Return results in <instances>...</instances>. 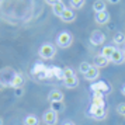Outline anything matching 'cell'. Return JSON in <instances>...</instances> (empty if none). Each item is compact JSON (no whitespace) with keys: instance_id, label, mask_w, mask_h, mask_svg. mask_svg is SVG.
I'll use <instances>...</instances> for the list:
<instances>
[{"instance_id":"cell-1","label":"cell","mask_w":125,"mask_h":125,"mask_svg":"<svg viewBox=\"0 0 125 125\" xmlns=\"http://www.w3.org/2000/svg\"><path fill=\"white\" fill-rule=\"evenodd\" d=\"M38 55H40L41 59H44V61H51L53 59V56L56 55V46L51 44V42H45V44H42L40 46V49H38Z\"/></svg>"},{"instance_id":"cell-2","label":"cell","mask_w":125,"mask_h":125,"mask_svg":"<svg viewBox=\"0 0 125 125\" xmlns=\"http://www.w3.org/2000/svg\"><path fill=\"white\" fill-rule=\"evenodd\" d=\"M16 70L13 68H3L0 70V84L4 86V87H11V83H13V79L16 76Z\"/></svg>"},{"instance_id":"cell-3","label":"cell","mask_w":125,"mask_h":125,"mask_svg":"<svg viewBox=\"0 0 125 125\" xmlns=\"http://www.w3.org/2000/svg\"><path fill=\"white\" fill-rule=\"evenodd\" d=\"M72 42H73V35L70 34L69 31H62V32H59L56 37V45L59 48H69V46L72 45Z\"/></svg>"},{"instance_id":"cell-4","label":"cell","mask_w":125,"mask_h":125,"mask_svg":"<svg viewBox=\"0 0 125 125\" xmlns=\"http://www.w3.org/2000/svg\"><path fill=\"white\" fill-rule=\"evenodd\" d=\"M105 42V34L101 32L100 30H96V31H93L90 35V44L94 46H100L101 44Z\"/></svg>"},{"instance_id":"cell-5","label":"cell","mask_w":125,"mask_h":125,"mask_svg":"<svg viewBox=\"0 0 125 125\" xmlns=\"http://www.w3.org/2000/svg\"><path fill=\"white\" fill-rule=\"evenodd\" d=\"M42 122L45 125H56L58 122V113L52 111V110H48L42 114Z\"/></svg>"},{"instance_id":"cell-6","label":"cell","mask_w":125,"mask_h":125,"mask_svg":"<svg viewBox=\"0 0 125 125\" xmlns=\"http://www.w3.org/2000/svg\"><path fill=\"white\" fill-rule=\"evenodd\" d=\"M90 117H93L94 119H104L105 118V108L104 107H98V105H93L91 104V107H90Z\"/></svg>"},{"instance_id":"cell-7","label":"cell","mask_w":125,"mask_h":125,"mask_svg":"<svg viewBox=\"0 0 125 125\" xmlns=\"http://www.w3.org/2000/svg\"><path fill=\"white\" fill-rule=\"evenodd\" d=\"M90 89L93 90V93H96V91H100V93H108L110 91V86L107 84V82H97V83H93L90 86Z\"/></svg>"},{"instance_id":"cell-8","label":"cell","mask_w":125,"mask_h":125,"mask_svg":"<svg viewBox=\"0 0 125 125\" xmlns=\"http://www.w3.org/2000/svg\"><path fill=\"white\" fill-rule=\"evenodd\" d=\"M63 98H65V94H63L61 90H58V89L51 90V91H49V94H48V101H49V103L63 101Z\"/></svg>"},{"instance_id":"cell-9","label":"cell","mask_w":125,"mask_h":125,"mask_svg":"<svg viewBox=\"0 0 125 125\" xmlns=\"http://www.w3.org/2000/svg\"><path fill=\"white\" fill-rule=\"evenodd\" d=\"M61 20H62L63 23H72V21H74L76 20V14H74L73 9H65V11H63V14L61 16Z\"/></svg>"},{"instance_id":"cell-10","label":"cell","mask_w":125,"mask_h":125,"mask_svg":"<svg viewBox=\"0 0 125 125\" xmlns=\"http://www.w3.org/2000/svg\"><path fill=\"white\" fill-rule=\"evenodd\" d=\"M94 20H96L97 24H100V25H104V24H107L110 21V14L108 11H101V13H96V16H94Z\"/></svg>"},{"instance_id":"cell-11","label":"cell","mask_w":125,"mask_h":125,"mask_svg":"<svg viewBox=\"0 0 125 125\" xmlns=\"http://www.w3.org/2000/svg\"><path fill=\"white\" fill-rule=\"evenodd\" d=\"M98 76H100V69L97 68V66H94V65H91L90 70L84 74V79L89 80V82H93V80H96Z\"/></svg>"},{"instance_id":"cell-12","label":"cell","mask_w":125,"mask_h":125,"mask_svg":"<svg viewBox=\"0 0 125 125\" xmlns=\"http://www.w3.org/2000/svg\"><path fill=\"white\" fill-rule=\"evenodd\" d=\"M124 61H125L124 52L119 51V49H115V52L113 53V56H111V59H110V62H113L114 65H121Z\"/></svg>"},{"instance_id":"cell-13","label":"cell","mask_w":125,"mask_h":125,"mask_svg":"<svg viewBox=\"0 0 125 125\" xmlns=\"http://www.w3.org/2000/svg\"><path fill=\"white\" fill-rule=\"evenodd\" d=\"M24 83H25V77H24V74L20 73V72H17L16 76H14V79H13L11 87H14V89H17V87H24Z\"/></svg>"},{"instance_id":"cell-14","label":"cell","mask_w":125,"mask_h":125,"mask_svg":"<svg viewBox=\"0 0 125 125\" xmlns=\"http://www.w3.org/2000/svg\"><path fill=\"white\" fill-rule=\"evenodd\" d=\"M108 63H110V59L104 58L101 53H100V55H96V58H94V66H97L98 69L108 66Z\"/></svg>"},{"instance_id":"cell-15","label":"cell","mask_w":125,"mask_h":125,"mask_svg":"<svg viewBox=\"0 0 125 125\" xmlns=\"http://www.w3.org/2000/svg\"><path fill=\"white\" fill-rule=\"evenodd\" d=\"M65 9H66V6L63 4V1L61 0V1H58L56 4L52 6V13H53V16H56V17L61 18V16H62L63 11H65Z\"/></svg>"},{"instance_id":"cell-16","label":"cell","mask_w":125,"mask_h":125,"mask_svg":"<svg viewBox=\"0 0 125 125\" xmlns=\"http://www.w3.org/2000/svg\"><path fill=\"white\" fill-rule=\"evenodd\" d=\"M23 124L24 125H40V118L37 115H34V114H28V115H25Z\"/></svg>"},{"instance_id":"cell-17","label":"cell","mask_w":125,"mask_h":125,"mask_svg":"<svg viewBox=\"0 0 125 125\" xmlns=\"http://www.w3.org/2000/svg\"><path fill=\"white\" fill-rule=\"evenodd\" d=\"M63 84L66 86L68 89H74V87L79 86V79H77L76 74H74V76H72V77H68V79L63 80Z\"/></svg>"},{"instance_id":"cell-18","label":"cell","mask_w":125,"mask_h":125,"mask_svg":"<svg viewBox=\"0 0 125 125\" xmlns=\"http://www.w3.org/2000/svg\"><path fill=\"white\" fill-rule=\"evenodd\" d=\"M115 49L117 48H114L113 45H105L101 49V55L104 58H107V59H111V56H113V53L115 52Z\"/></svg>"},{"instance_id":"cell-19","label":"cell","mask_w":125,"mask_h":125,"mask_svg":"<svg viewBox=\"0 0 125 125\" xmlns=\"http://www.w3.org/2000/svg\"><path fill=\"white\" fill-rule=\"evenodd\" d=\"M105 1L104 0H96L94 4H93V10L96 13H101V11H105Z\"/></svg>"},{"instance_id":"cell-20","label":"cell","mask_w":125,"mask_h":125,"mask_svg":"<svg viewBox=\"0 0 125 125\" xmlns=\"http://www.w3.org/2000/svg\"><path fill=\"white\" fill-rule=\"evenodd\" d=\"M113 41L115 45H122L125 42V34L124 32H121V31H118V32H115L113 37Z\"/></svg>"},{"instance_id":"cell-21","label":"cell","mask_w":125,"mask_h":125,"mask_svg":"<svg viewBox=\"0 0 125 125\" xmlns=\"http://www.w3.org/2000/svg\"><path fill=\"white\" fill-rule=\"evenodd\" d=\"M45 69H46V66H45L42 62H37V63L34 65L32 70H31V73L34 74V76H37V74H40V73H42V72H45Z\"/></svg>"},{"instance_id":"cell-22","label":"cell","mask_w":125,"mask_h":125,"mask_svg":"<svg viewBox=\"0 0 125 125\" xmlns=\"http://www.w3.org/2000/svg\"><path fill=\"white\" fill-rule=\"evenodd\" d=\"M51 110L52 111H55V113H62L63 110H65V104L63 101H56V103H51Z\"/></svg>"},{"instance_id":"cell-23","label":"cell","mask_w":125,"mask_h":125,"mask_svg":"<svg viewBox=\"0 0 125 125\" xmlns=\"http://www.w3.org/2000/svg\"><path fill=\"white\" fill-rule=\"evenodd\" d=\"M51 70H52L53 77H58V79L63 80V69L62 68H59V66H51Z\"/></svg>"},{"instance_id":"cell-24","label":"cell","mask_w":125,"mask_h":125,"mask_svg":"<svg viewBox=\"0 0 125 125\" xmlns=\"http://www.w3.org/2000/svg\"><path fill=\"white\" fill-rule=\"evenodd\" d=\"M69 3H70V7H72L73 10H80L82 7L84 6L86 0H70Z\"/></svg>"},{"instance_id":"cell-25","label":"cell","mask_w":125,"mask_h":125,"mask_svg":"<svg viewBox=\"0 0 125 125\" xmlns=\"http://www.w3.org/2000/svg\"><path fill=\"white\" fill-rule=\"evenodd\" d=\"M90 68H91V65H90L89 62H82V63L79 65V72L83 74V76H84V74L87 73L89 70H90Z\"/></svg>"},{"instance_id":"cell-26","label":"cell","mask_w":125,"mask_h":125,"mask_svg":"<svg viewBox=\"0 0 125 125\" xmlns=\"http://www.w3.org/2000/svg\"><path fill=\"white\" fill-rule=\"evenodd\" d=\"M72 76H74V72L72 68H63V80L68 79V77H72Z\"/></svg>"},{"instance_id":"cell-27","label":"cell","mask_w":125,"mask_h":125,"mask_svg":"<svg viewBox=\"0 0 125 125\" xmlns=\"http://www.w3.org/2000/svg\"><path fill=\"white\" fill-rule=\"evenodd\" d=\"M117 113H118L119 115H122V117L125 115V103L118 104V107H117Z\"/></svg>"},{"instance_id":"cell-28","label":"cell","mask_w":125,"mask_h":125,"mask_svg":"<svg viewBox=\"0 0 125 125\" xmlns=\"http://www.w3.org/2000/svg\"><path fill=\"white\" fill-rule=\"evenodd\" d=\"M14 96L23 97L24 96V87H17V89H14Z\"/></svg>"},{"instance_id":"cell-29","label":"cell","mask_w":125,"mask_h":125,"mask_svg":"<svg viewBox=\"0 0 125 125\" xmlns=\"http://www.w3.org/2000/svg\"><path fill=\"white\" fill-rule=\"evenodd\" d=\"M58 1H61V0H45V3H48L49 6H53V4H56Z\"/></svg>"},{"instance_id":"cell-30","label":"cell","mask_w":125,"mask_h":125,"mask_svg":"<svg viewBox=\"0 0 125 125\" xmlns=\"http://www.w3.org/2000/svg\"><path fill=\"white\" fill-rule=\"evenodd\" d=\"M62 125H76V124H74V122H72V121H65Z\"/></svg>"},{"instance_id":"cell-31","label":"cell","mask_w":125,"mask_h":125,"mask_svg":"<svg viewBox=\"0 0 125 125\" xmlns=\"http://www.w3.org/2000/svg\"><path fill=\"white\" fill-rule=\"evenodd\" d=\"M111 4H117V3H119V0H108Z\"/></svg>"},{"instance_id":"cell-32","label":"cell","mask_w":125,"mask_h":125,"mask_svg":"<svg viewBox=\"0 0 125 125\" xmlns=\"http://www.w3.org/2000/svg\"><path fill=\"white\" fill-rule=\"evenodd\" d=\"M121 93H122V96H125V84L121 87Z\"/></svg>"},{"instance_id":"cell-33","label":"cell","mask_w":125,"mask_h":125,"mask_svg":"<svg viewBox=\"0 0 125 125\" xmlns=\"http://www.w3.org/2000/svg\"><path fill=\"white\" fill-rule=\"evenodd\" d=\"M0 125H3V118L0 117Z\"/></svg>"},{"instance_id":"cell-34","label":"cell","mask_w":125,"mask_h":125,"mask_svg":"<svg viewBox=\"0 0 125 125\" xmlns=\"http://www.w3.org/2000/svg\"><path fill=\"white\" fill-rule=\"evenodd\" d=\"M122 52H124V55H125V45H124V49H122Z\"/></svg>"},{"instance_id":"cell-35","label":"cell","mask_w":125,"mask_h":125,"mask_svg":"<svg viewBox=\"0 0 125 125\" xmlns=\"http://www.w3.org/2000/svg\"><path fill=\"white\" fill-rule=\"evenodd\" d=\"M124 117H125V115H124Z\"/></svg>"}]
</instances>
